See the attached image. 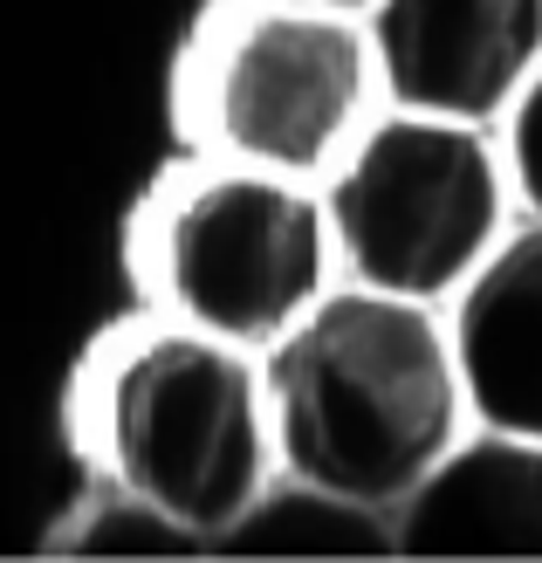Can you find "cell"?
Segmentation results:
<instances>
[{
	"instance_id": "6da1fadb",
	"label": "cell",
	"mask_w": 542,
	"mask_h": 563,
	"mask_svg": "<svg viewBox=\"0 0 542 563\" xmlns=\"http://www.w3.org/2000/svg\"><path fill=\"white\" fill-rule=\"evenodd\" d=\"M69 440L90 482L158 501L207 550H220V537L281 474L268 351L145 302L82 351Z\"/></svg>"
},
{
	"instance_id": "7a4b0ae2",
	"label": "cell",
	"mask_w": 542,
	"mask_h": 563,
	"mask_svg": "<svg viewBox=\"0 0 542 563\" xmlns=\"http://www.w3.org/2000/svg\"><path fill=\"white\" fill-rule=\"evenodd\" d=\"M281 467L398 509L474 427L446 302L336 282L268 344Z\"/></svg>"
},
{
	"instance_id": "3957f363",
	"label": "cell",
	"mask_w": 542,
	"mask_h": 563,
	"mask_svg": "<svg viewBox=\"0 0 542 563\" xmlns=\"http://www.w3.org/2000/svg\"><path fill=\"white\" fill-rule=\"evenodd\" d=\"M124 268L152 309L254 351L289 336L344 282L323 179L213 152H192L152 179L131 213Z\"/></svg>"
},
{
	"instance_id": "277c9868",
	"label": "cell",
	"mask_w": 542,
	"mask_h": 563,
	"mask_svg": "<svg viewBox=\"0 0 542 563\" xmlns=\"http://www.w3.org/2000/svg\"><path fill=\"white\" fill-rule=\"evenodd\" d=\"M173 110L192 152L330 179L385 110L370 21L317 0H213L173 76Z\"/></svg>"
},
{
	"instance_id": "5b68a950",
	"label": "cell",
	"mask_w": 542,
	"mask_h": 563,
	"mask_svg": "<svg viewBox=\"0 0 542 563\" xmlns=\"http://www.w3.org/2000/svg\"><path fill=\"white\" fill-rule=\"evenodd\" d=\"M344 282L453 302L522 220L501 124L385 103L323 179Z\"/></svg>"
},
{
	"instance_id": "8992f818",
	"label": "cell",
	"mask_w": 542,
	"mask_h": 563,
	"mask_svg": "<svg viewBox=\"0 0 542 563\" xmlns=\"http://www.w3.org/2000/svg\"><path fill=\"white\" fill-rule=\"evenodd\" d=\"M385 103L501 124L542 69V0H378Z\"/></svg>"
},
{
	"instance_id": "52a82bcc",
	"label": "cell",
	"mask_w": 542,
	"mask_h": 563,
	"mask_svg": "<svg viewBox=\"0 0 542 563\" xmlns=\"http://www.w3.org/2000/svg\"><path fill=\"white\" fill-rule=\"evenodd\" d=\"M398 556H542V433L474 419L398 501Z\"/></svg>"
},
{
	"instance_id": "ba28073f",
	"label": "cell",
	"mask_w": 542,
	"mask_h": 563,
	"mask_svg": "<svg viewBox=\"0 0 542 563\" xmlns=\"http://www.w3.org/2000/svg\"><path fill=\"white\" fill-rule=\"evenodd\" d=\"M474 419L542 433V220L522 213L480 275L446 302Z\"/></svg>"
},
{
	"instance_id": "9c48e42d",
	"label": "cell",
	"mask_w": 542,
	"mask_h": 563,
	"mask_svg": "<svg viewBox=\"0 0 542 563\" xmlns=\"http://www.w3.org/2000/svg\"><path fill=\"white\" fill-rule=\"evenodd\" d=\"M220 550L254 556H398V509L364 501L351 488H330L317 474L281 467L262 501L226 529Z\"/></svg>"
},
{
	"instance_id": "30bf717a",
	"label": "cell",
	"mask_w": 542,
	"mask_h": 563,
	"mask_svg": "<svg viewBox=\"0 0 542 563\" xmlns=\"http://www.w3.org/2000/svg\"><path fill=\"white\" fill-rule=\"evenodd\" d=\"M63 550L82 556H165V550H207L186 522H173L158 501L131 495L118 482H90V495L76 501V522L55 537Z\"/></svg>"
},
{
	"instance_id": "8fae6325",
	"label": "cell",
	"mask_w": 542,
	"mask_h": 563,
	"mask_svg": "<svg viewBox=\"0 0 542 563\" xmlns=\"http://www.w3.org/2000/svg\"><path fill=\"white\" fill-rule=\"evenodd\" d=\"M501 145H508V173H516L522 213L542 220V69L529 76V90L516 97V110L501 118Z\"/></svg>"
},
{
	"instance_id": "7c38bea8",
	"label": "cell",
	"mask_w": 542,
	"mask_h": 563,
	"mask_svg": "<svg viewBox=\"0 0 542 563\" xmlns=\"http://www.w3.org/2000/svg\"><path fill=\"white\" fill-rule=\"evenodd\" d=\"M317 8H344V14H370L378 0H317Z\"/></svg>"
}]
</instances>
